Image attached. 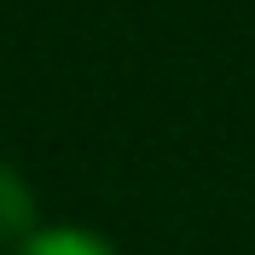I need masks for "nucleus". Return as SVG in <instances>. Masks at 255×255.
<instances>
[{"instance_id":"nucleus-1","label":"nucleus","mask_w":255,"mask_h":255,"mask_svg":"<svg viewBox=\"0 0 255 255\" xmlns=\"http://www.w3.org/2000/svg\"><path fill=\"white\" fill-rule=\"evenodd\" d=\"M35 238V191L12 162H0V250H23Z\"/></svg>"},{"instance_id":"nucleus-2","label":"nucleus","mask_w":255,"mask_h":255,"mask_svg":"<svg viewBox=\"0 0 255 255\" xmlns=\"http://www.w3.org/2000/svg\"><path fill=\"white\" fill-rule=\"evenodd\" d=\"M17 255H116V250L99 232H81V226H47V232H35Z\"/></svg>"}]
</instances>
